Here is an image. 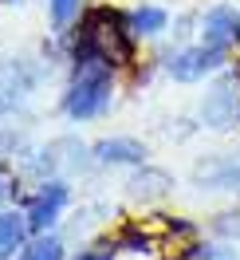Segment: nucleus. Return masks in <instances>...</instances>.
I'll return each instance as SVG.
<instances>
[{
    "label": "nucleus",
    "instance_id": "obj_1",
    "mask_svg": "<svg viewBox=\"0 0 240 260\" xmlns=\"http://www.w3.org/2000/svg\"><path fill=\"white\" fill-rule=\"evenodd\" d=\"M114 91H118V63L95 36L79 28L71 44V79L63 87L59 111L71 122H95L114 107Z\"/></svg>",
    "mask_w": 240,
    "mask_h": 260
},
{
    "label": "nucleus",
    "instance_id": "obj_2",
    "mask_svg": "<svg viewBox=\"0 0 240 260\" xmlns=\"http://www.w3.org/2000/svg\"><path fill=\"white\" fill-rule=\"evenodd\" d=\"M67 205H71V185L67 178H44L36 181V189L24 197V217H28V225L32 233H55L59 221H63Z\"/></svg>",
    "mask_w": 240,
    "mask_h": 260
},
{
    "label": "nucleus",
    "instance_id": "obj_3",
    "mask_svg": "<svg viewBox=\"0 0 240 260\" xmlns=\"http://www.w3.org/2000/svg\"><path fill=\"white\" fill-rule=\"evenodd\" d=\"M201 122L209 130H228L240 122V67H224L213 75L201 99Z\"/></svg>",
    "mask_w": 240,
    "mask_h": 260
},
{
    "label": "nucleus",
    "instance_id": "obj_4",
    "mask_svg": "<svg viewBox=\"0 0 240 260\" xmlns=\"http://www.w3.org/2000/svg\"><path fill=\"white\" fill-rule=\"evenodd\" d=\"M161 67H165V75L174 83H205V79H213L217 71L228 67V55L217 51V48H209V44H201V40H193V44L174 48Z\"/></svg>",
    "mask_w": 240,
    "mask_h": 260
},
{
    "label": "nucleus",
    "instance_id": "obj_5",
    "mask_svg": "<svg viewBox=\"0 0 240 260\" xmlns=\"http://www.w3.org/2000/svg\"><path fill=\"white\" fill-rule=\"evenodd\" d=\"M197 40L209 44V48H217V51H224V55L240 51V8H232V4L205 8L201 20H197Z\"/></svg>",
    "mask_w": 240,
    "mask_h": 260
},
{
    "label": "nucleus",
    "instance_id": "obj_6",
    "mask_svg": "<svg viewBox=\"0 0 240 260\" xmlns=\"http://www.w3.org/2000/svg\"><path fill=\"white\" fill-rule=\"evenodd\" d=\"M95 162L98 166H146V142H138V138H130V134H114V138H102L95 150Z\"/></svg>",
    "mask_w": 240,
    "mask_h": 260
},
{
    "label": "nucleus",
    "instance_id": "obj_7",
    "mask_svg": "<svg viewBox=\"0 0 240 260\" xmlns=\"http://www.w3.org/2000/svg\"><path fill=\"white\" fill-rule=\"evenodd\" d=\"M28 237H32V225H28L24 209L0 205V260H16V252L28 244Z\"/></svg>",
    "mask_w": 240,
    "mask_h": 260
},
{
    "label": "nucleus",
    "instance_id": "obj_8",
    "mask_svg": "<svg viewBox=\"0 0 240 260\" xmlns=\"http://www.w3.org/2000/svg\"><path fill=\"white\" fill-rule=\"evenodd\" d=\"M126 20H130L134 40H158L169 28V8H161V4H134L126 12Z\"/></svg>",
    "mask_w": 240,
    "mask_h": 260
},
{
    "label": "nucleus",
    "instance_id": "obj_9",
    "mask_svg": "<svg viewBox=\"0 0 240 260\" xmlns=\"http://www.w3.org/2000/svg\"><path fill=\"white\" fill-rule=\"evenodd\" d=\"M16 260H67V241L59 233H32Z\"/></svg>",
    "mask_w": 240,
    "mask_h": 260
},
{
    "label": "nucleus",
    "instance_id": "obj_10",
    "mask_svg": "<svg viewBox=\"0 0 240 260\" xmlns=\"http://www.w3.org/2000/svg\"><path fill=\"white\" fill-rule=\"evenodd\" d=\"M181 260H240V248L232 241H189Z\"/></svg>",
    "mask_w": 240,
    "mask_h": 260
},
{
    "label": "nucleus",
    "instance_id": "obj_11",
    "mask_svg": "<svg viewBox=\"0 0 240 260\" xmlns=\"http://www.w3.org/2000/svg\"><path fill=\"white\" fill-rule=\"evenodd\" d=\"M83 0H48V20H51V32L55 36H67L75 24L83 20Z\"/></svg>",
    "mask_w": 240,
    "mask_h": 260
},
{
    "label": "nucleus",
    "instance_id": "obj_12",
    "mask_svg": "<svg viewBox=\"0 0 240 260\" xmlns=\"http://www.w3.org/2000/svg\"><path fill=\"white\" fill-rule=\"evenodd\" d=\"M130 193L142 197V201H158V197L169 193V178H165L161 170L142 166V174H134V181H130Z\"/></svg>",
    "mask_w": 240,
    "mask_h": 260
},
{
    "label": "nucleus",
    "instance_id": "obj_13",
    "mask_svg": "<svg viewBox=\"0 0 240 260\" xmlns=\"http://www.w3.org/2000/svg\"><path fill=\"white\" fill-rule=\"evenodd\" d=\"M118 252H134V256H146V252H154V237L146 233V229H138V225H126L118 237Z\"/></svg>",
    "mask_w": 240,
    "mask_h": 260
},
{
    "label": "nucleus",
    "instance_id": "obj_14",
    "mask_svg": "<svg viewBox=\"0 0 240 260\" xmlns=\"http://www.w3.org/2000/svg\"><path fill=\"white\" fill-rule=\"evenodd\" d=\"M67 260H118V241H95V244L79 248L75 256H67Z\"/></svg>",
    "mask_w": 240,
    "mask_h": 260
},
{
    "label": "nucleus",
    "instance_id": "obj_15",
    "mask_svg": "<svg viewBox=\"0 0 240 260\" xmlns=\"http://www.w3.org/2000/svg\"><path fill=\"white\" fill-rule=\"evenodd\" d=\"M8 193H12V189H8V181L0 178V205H4V197H8Z\"/></svg>",
    "mask_w": 240,
    "mask_h": 260
},
{
    "label": "nucleus",
    "instance_id": "obj_16",
    "mask_svg": "<svg viewBox=\"0 0 240 260\" xmlns=\"http://www.w3.org/2000/svg\"><path fill=\"white\" fill-rule=\"evenodd\" d=\"M0 4H24V0H0Z\"/></svg>",
    "mask_w": 240,
    "mask_h": 260
}]
</instances>
